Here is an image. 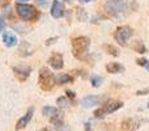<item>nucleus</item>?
Returning <instances> with one entry per match:
<instances>
[{
  "mask_svg": "<svg viewBox=\"0 0 149 131\" xmlns=\"http://www.w3.org/2000/svg\"><path fill=\"white\" fill-rule=\"evenodd\" d=\"M103 9L111 17H124L128 13V5L126 0H107L103 5Z\"/></svg>",
  "mask_w": 149,
  "mask_h": 131,
  "instance_id": "f257e3e1",
  "label": "nucleus"
},
{
  "mask_svg": "<svg viewBox=\"0 0 149 131\" xmlns=\"http://www.w3.org/2000/svg\"><path fill=\"white\" fill-rule=\"evenodd\" d=\"M90 46V39L88 37H76L72 39V51L77 59H84L88 54V49Z\"/></svg>",
  "mask_w": 149,
  "mask_h": 131,
  "instance_id": "f03ea898",
  "label": "nucleus"
},
{
  "mask_svg": "<svg viewBox=\"0 0 149 131\" xmlns=\"http://www.w3.org/2000/svg\"><path fill=\"white\" fill-rule=\"evenodd\" d=\"M38 83L43 90H51L52 87L56 84V80H55L54 75L51 74V71H50L47 67H43V68H41V71H39Z\"/></svg>",
  "mask_w": 149,
  "mask_h": 131,
  "instance_id": "7ed1b4c3",
  "label": "nucleus"
},
{
  "mask_svg": "<svg viewBox=\"0 0 149 131\" xmlns=\"http://www.w3.org/2000/svg\"><path fill=\"white\" fill-rule=\"evenodd\" d=\"M16 11H17V15L20 16V18H22L24 21H33L38 17L37 9L30 4L18 3V4H16Z\"/></svg>",
  "mask_w": 149,
  "mask_h": 131,
  "instance_id": "20e7f679",
  "label": "nucleus"
},
{
  "mask_svg": "<svg viewBox=\"0 0 149 131\" xmlns=\"http://www.w3.org/2000/svg\"><path fill=\"white\" fill-rule=\"evenodd\" d=\"M122 106H123V102H120V101L109 100L107 102L103 104L98 110L94 111V116L97 117V118H103V117L107 116V114H111V113H114V111H116L118 109H120Z\"/></svg>",
  "mask_w": 149,
  "mask_h": 131,
  "instance_id": "39448f33",
  "label": "nucleus"
},
{
  "mask_svg": "<svg viewBox=\"0 0 149 131\" xmlns=\"http://www.w3.org/2000/svg\"><path fill=\"white\" fill-rule=\"evenodd\" d=\"M132 33H134V32H132V29L130 28V26H127V25L119 26V28L115 30L114 38H115V41L118 42L119 45H122V46H126L127 41H128V39L132 37Z\"/></svg>",
  "mask_w": 149,
  "mask_h": 131,
  "instance_id": "423d86ee",
  "label": "nucleus"
},
{
  "mask_svg": "<svg viewBox=\"0 0 149 131\" xmlns=\"http://www.w3.org/2000/svg\"><path fill=\"white\" fill-rule=\"evenodd\" d=\"M141 123H143V121H140V119L128 118V119H126V121L122 122L120 129L123 131H135V130H137L140 126H141Z\"/></svg>",
  "mask_w": 149,
  "mask_h": 131,
  "instance_id": "0eeeda50",
  "label": "nucleus"
},
{
  "mask_svg": "<svg viewBox=\"0 0 149 131\" xmlns=\"http://www.w3.org/2000/svg\"><path fill=\"white\" fill-rule=\"evenodd\" d=\"M101 101H102L101 96H86V97H84L81 100V106L85 109H89L95 105H100Z\"/></svg>",
  "mask_w": 149,
  "mask_h": 131,
  "instance_id": "6e6552de",
  "label": "nucleus"
},
{
  "mask_svg": "<svg viewBox=\"0 0 149 131\" xmlns=\"http://www.w3.org/2000/svg\"><path fill=\"white\" fill-rule=\"evenodd\" d=\"M51 16L54 18H60L64 16V7L59 0H55L51 7Z\"/></svg>",
  "mask_w": 149,
  "mask_h": 131,
  "instance_id": "1a4fd4ad",
  "label": "nucleus"
},
{
  "mask_svg": "<svg viewBox=\"0 0 149 131\" xmlns=\"http://www.w3.org/2000/svg\"><path fill=\"white\" fill-rule=\"evenodd\" d=\"M13 71H15L16 76H17L21 81H24V80L28 79V76L30 75L31 68H30V67H26V66H18V67H15V68H13Z\"/></svg>",
  "mask_w": 149,
  "mask_h": 131,
  "instance_id": "9d476101",
  "label": "nucleus"
},
{
  "mask_svg": "<svg viewBox=\"0 0 149 131\" xmlns=\"http://www.w3.org/2000/svg\"><path fill=\"white\" fill-rule=\"evenodd\" d=\"M33 113L34 110L33 109H29V111L25 114V116L22 117V118H20L17 121V125H16V129L17 130H21V129H25V126H28V123L30 122L31 117H33Z\"/></svg>",
  "mask_w": 149,
  "mask_h": 131,
  "instance_id": "9b49d317",
  "label": "nucleus"
},
{
  "mask_svg": "<svg viewBox=\"0 0 149 131\" xmlns=\"http://www.w3.org/2000/svg\"><path fill=\"white\" fill-rule=\"evenodd\" d=\"M49 63H50V66H51L52 68H55V69L63 68V55L56 53V54H54L49 59Z\"/></svg>",
  "mask_w": 149,
  "mask_h": 131,
  "instance_id": "f8f14e48",
  "label": "nucleus"
},
{
  "mask_svg": "<svg viewBox=\"0 0 149 131\" xmlns=\"http://www.w3.org/2000/svg\"><path fill=\"white\" fill-rule=\"evenodd\" d=\"M3 42H4L5 46L13 47V46H16V45H17L18 41H17V37L13 36V34H10V33H4V34H3Z\"/></svg>",
  "mask_w": 149,
  "mask_h": 131,
  "instance_id": "ddd939ff",
  "label": "nucleus"
},
{
  "mask_svg": "<svg viewBox=\"0 0 149 131\" xmlns=\"http://www.w3.org/2000/svg\"><path fill=\"white\" fill-rule=\"evenodd\" d=\"M42 114L47 118H55V117L59 116V111H58L56 108H52V106H45L43 110H42Z\"/></svg>",
  "mask_w": 149,
  "mask_h": 131,
  "instance_id": "4468645a",
  "label": "nucleus"
},
{
  "mask_svg": "<svg viewBox=\"0 0 149 131\" xmlns=\"http://www.w3.org/2000/svg\"><path fill=\"white\" fill-rule=\"evenodd\" d=\"M106 71L110 72V74H118V72L123 71V67L116 62H111L106 64Z\"/></svg>",
  "mask_w": 149,
  "mask_h": 131,
  "instance_id": "2eb2a0df",
  "label": "nucleus"
},
{
  "mask_svg": "<svg viewBox=\"0 0 149 131\" xmlns=\"http://www.w3.org/2000/svg\"><path fill=\"white\" fill-rule=\"evenodd\" d=\"M55 80H56V84L63 85V84H67V83L72 81V77H71L68 74H59L56 77H55Z\"/></svg>",
  "mask_w": 149,
  "mask_h": 131,
  "instance_id": "dca6fc26",
  "label": "nucleus"
},
{
  "mask_svg": "<svg viewBox=\"0 0 149 131\" xmlns=\"http://www.w3.org/2000/svg\"><path fill=\"white\" fill-rule=\"evenodd\" d=\"M132 49H134L135 51L140 53V54H144V53L147 51L145 46L143 45V42H140V41H135V42H134V45H132Z\"/></svg>",
  "mask_w": 149,
  "mask_h": 131,
  "instance_id": "f3484780",
  "label": "nucleus"
},
{
  "mask_svg": "<svg viewBox=\"0 0 149 131\" xmlns=\"http://www.w3.org/2000/svg\"><path fill=\"white\" fill-rule=\"evenodd\" d=\"M105 50H107L109 54H113L114 57H118V55H119L118 50H116L114 46H110V45H105Z\"/></svg>",
  "mask_w": 149,
  "mask_h": 131,
  "instance_id": "a211bd4d",
  "label": "nucleus"
},
{
  "mask_svg": "<svg viewBox=\"0 0 149 131\" xmlns=\"http://www.w3.org/2000/svg\"><path fill=\"white\" fill-rule=\"evenodd\" d=\"M92 85L94 88H97V87H100L101 85V83H102V79H101V77H97V76H94V77H92Z\"/></svg>",
  "mask_w": 149,
  "mask_h": 131,
  "instance_id": "6ab92c4d",
  "label": "nucleus"
},
{
  "mask_svg": "<svg viewBox=\"0 0 149 131\" xmlns=\"http://www.w3.org/2000/svg\"><path fill=\"white\" fill-rule=\"evenodd\" d=\"M137 64L145 67V68H147L148 71H149V60L144 59V58H140V59H137Z\"/></svg>",
  "mask_w": 149,
  "mask_h": 131,
  "instance_id": "aec40b11",
  "label": "nucleus"
},
{
  "mask_svg": "<svg viewBox=\"0 0 149 131\" xmlns=\"http://www.w3.org/2000/svg\"><path fill=\"white\" fill-rule=\"evenodd\" d=\"M5 29V21H4V18L0 16V32H3Z\"/></svg>",
  "mask_w": 149,
  "mask_h": 131,
  "instance_id": "412c9836",
  "label": "nucleus"
},
{
  "mask_svg": "<svg viewBox=\"0 0 149 131\" xmlns=\"http://www.w3.org/2000/svg\"><path fill=\"white\" fill-rule=\"evenodd\" d=\"M147 93H149V88H147V89H143V90H139L136 95L137 96H141V95H147Z\"/></svg>",
  "mask_w": 149,
  "mask_h": 131,
  "instance_id": "4be33fe9",
  "label": "nucleus"
},
{
  "mask_svg": "<svg viewBox=\"0 0 149 131\" xmlns=\"http://www.w3.org/2000/svg\"><path fill=\"white\" fill-rule=\"evenodd\" d=\"M8 3H9V0H0V7H5V5H8Z\"/></svg>",
  "mask_w": 149,
  "mask_h": 131,
  "instance_id": "5701e85b",
  "label": "nucleus"
},
{
  "mask_svg": "<svg viewBox=\"0 0 149 131\" xmlns=\"http://www.w3.org/2000/svg\"><path fill=\"white\" fill-rule=\"evenodd\" d=\"M67 97L68 98H72V100H73V98H74V95H73V92H70V90H67Z\"/></svg>",
  "mask_w": 149,
  "mask_h": 131,
  "instance_id": "b1692460",
  "label": "nucleus"
},
{
  "mask_svg": "<svg viewBox=\"0 0 149 131\" xmlns=\"http://www.w3.org/2000/svg\"><path fill=\"white\" fill-rule=\"evenodd\" d=\"M37 3H38L39 5H42V7H45V5H46V0H37Z\"/></svg>",
  "mask_w": 149,
  "mask_h": 131,
  "instance_id": "393cba45",
  "label": "nucleus"
},
{
  "mask_svg": "<svg viewBox=\"0 0 149 131\" xmlns=\"http://www.w3.org/2000/svg\"><path fill=\"white\" fill-rule=\"evenodd\" d=\"M85 126H86V127H85V131H90V130H92V127H89V126H90L89 122H88V123L85 125Z\"/></svg>",
  "mask_w": 149,
  "mask_h": 131,
  "instance_id": "a878e982",
  "label": "nucleus"
},
{
  "mask_svg": "<svg viewBox=\"0 0 149 131\" xmlns=\"http://www.w3.org/2000/svg\"><path fill=\"white\" fill-rule=\"evenodd\" d=\"M79 1H80V3H84V4H85V3H89L90 0H79Z\"/></svg>",
  "mask_w": 149,
  "mask_h": 131,
  "instance_id": "bb28decb",
  "label": "nucleus"
},
{
  "mask_svg": "<svg viewBox=\"0 0 149 131\" xmlns=\"http://www.w3.org/2000/svg\"><path fill=\"white\" fill-rule=\"evenodd\" d=\"M21 1H26V0H21Z\"/></svg>",
  "mask_w": 149,
  "mask_h": 131,
  "instance_id": "cd10ccee",
  "label": "nucleus"
},
{
  "mask_svg": "<svg viewBox=\"0 0 149 131\" xmlns=\"http://www.w3.org/2000/svg\"><path fill=\"white\" fill-rule=\"evenodd\" d=\"M43 131H49V130H43Z\"/></svg>",
  "mask_w": 149,
  "mask_h": 131,
  "instance_id": "c85d7f7f",
  "label": "nucleus"
},
{
  "mask_svg": "<svg viewBox=\"0 0 149 131\" xmlns=\"http://www.w3.org/2000/svg\"><path fill=\"white\" fill-rule=\"evenodd\" d=\"M148 108H149V104H148Z\"/></svg>",
  "mask_w": 149,
  "mask_h": 131,
  "instance_id": "c756f323",
  "label": "nucleus"
}]
</instances>
